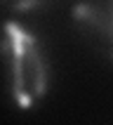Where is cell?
I'll return each mask as SVG.
<instances>
[{"label": "cell", "instance_id": "6da1fadb", "mask_svg": "<svg viewBox=\"0 0 113 125\" xmlns=\"http://www.w3.org/2000/svg\"><path fill=\"white\" fill-rule=\"evenodd\" d=\"M5 33L12 38V92L21 109H31V97L26 94V78H24V62H26V45L35 42L33 35L24 33L14 21L5 24Z\"/></svg>", "mask_w": 113, "mask_h": 125}, {"label": "cell", "instance_id": "7a4b0ae2", "mask_svg": "<svg viewBox=\"0 0 113 125\" xmlns=\"http://www.w3.org/2000/svg\"><path fill=\"white\" fill-rule=\"evenodd\" d=\"M26 62L31 64V69L35 71V78H33V94L42 97V94L47 92V69H45L42 54L38 52L35 42H28V45H26Z\"/></svg>", "mask_w": 113, "mask_h": 125}, {"label": "cell", "instance_id": "3957f363", "mask_svg": "<svg viewBox=\"0 0 113 125\" xmlns=\"http://www.w3.org/2000/svg\"><path fill=\"white\" fill-rule=\"evenodd\" d=\"M0 57H12V38L5 35V40L0 42Z\"/></svg>", "mask_w": 113, "mask_h": 125}, {"label": "cell", "instance_id": "277c9868", "mask_svg": "<svg viewBox=\"0 0 113 125\" xmlns=\"http://www.w3.org/2000/svg\"><path fill=\"white\" fill-rule=\"evenodd\" d=\"M38 2H40V0H17V2H14V10H21V12H24V10L35 7Z\"/></svg>", "mask_w": 113, "mask_h": 125}]
</instances>
